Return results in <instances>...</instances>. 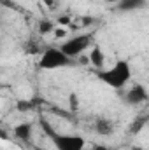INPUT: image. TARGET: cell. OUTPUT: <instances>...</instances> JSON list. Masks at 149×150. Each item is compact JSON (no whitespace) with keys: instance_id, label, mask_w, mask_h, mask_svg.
Instances as JSON below:
<instances>
[{"instance_id":"obj_1","label":"cell","mask_w":149,"mask_h":150,"mask_svg":"<svg viewBox=\"0 0 149 150\" xmlns=\"http://www.w3.org/2000/svg\"><path fill=\"white\" fill-rule=\"evenodd\" d=\"M132 65L126 59H117L112 67L109 68H102L97 72V77L100 82H104L105 86H109L114 91H121L128 86V82L132 80Z\"/></svg>"},{"instance_id":"obj_2","label":"cell","mask_w":149,"mask_h":150,"mask_svg":"<svg viewBox=\"0 0 149 150\" xmlns=\"http://www.w3.org/2000/svg\"><path fill=\"white\" fill-rule=\"evenodd\" d=\"M40 127L44 134L49 138L54 150H86V140L79 134H70V133H58L46 119H40Z\"/></svg>"},{"instance_id":"obj_3","label":"cell","mask_w":149,"mask_h":150,"mask_svg":"<svg viewBox=\"0 0 149 150\" xmlns=\"http://www.w3.org/2000/svg\"><path fill=\"white\" fill-rule=\"evenodd\" d=\"M74 59L69 58L60 47H46L42 51V54L39 56L37 68L39 70H60V68H67L72 67Z\"/></svg>"},{"instance_id":"obj_4","label":"cell","mask_w":149,"mask_h":150,"mask_svg":"<svg viewBox=\"0 0 149 150\" xmlns=\"http://www.w3.org/2000/svg\"><path fill=\"white\" fill-rule=\"evenodd\" d=\"M91 42H93V37L90 33H79V35H72L67 40H63L58 47L69 56V58H81L90 47H91Z\"/></svg>"},{"instance_id":"obj_5","label":"cell","mask_w":149,"mask_h":150,"mask_svg":"<svg viewBox=\"0 0 149 150\" xmlns=\"http://www.w3.org/2000/svg\"><path fill=\"white\" fill-rule=\"evenodd\" d=\"M149 100V93L146 89V86L142 84H135L133 87H130L125 93V101L128 105H142Z\"/></svg>"},{"instance_id":"obj_6","label":"cell","mask_w":149,"mask_h":150,"mask_svg":"<svg viewBox=\"0 0 149 150\" xmlns=\"http://www.w3.org/2000/svg\"><path fill=\"white\" fill-rule=\"evenodd\" d=\"M14 136L21 142V143H32V136H34V124L30 122H21L14 127Z\"/></svg>"},{"instance_id":"obj_7","label":"cell","mask_w":149,"mask_h":150,"mask_svg":"<svg viewBox=\"0 0 149 150\" xmlns=\"http://www.w3.org/2000/svg\"><path fill=\"white\" fill-rule=\"evenodd\" d=\"M93 127H95V133L100 134V136H111L112 131H114V124H112L111 119H107V117H98V119H95Z\"/></svg>"},{"instance_id":"obj_8","label":"cell","mask_w":149,"mask_h":150,"mask_svg":"<svg viewBox=\"0 0 149 150\" xmlns=\"http://www.w3.org/2000/svg\"><path fill=\"white\" fill-rule=\"evenodd\" d=\"M144 5H146V0H121L119 4H116L117 11H123V12L137 11V9H140Z\"/></svg>"},{"instance_id":"obj_9","label":"cell","mask_w":149,"mask_h":150,"mask_svg":"<svg viewBox=\"0 0 149 150\" xmlns=\"http://www.w3.org/2000/svg\"><path fill=\"white\" fill-rule=\"evenodd\" d=\"M104 61H105V56H104L102 49H100L98 45H95V47L91 49V52H90V63L95 65L98 70H102V68H104Z\"/></svg>"},{"instance_id":"obj_10","label":"cell","mask_w":149,"mask_h":150,"mask_svg":"<svg viewBox=\"0 0 149 150\" xmlns=\"http://www.w3.org/2000/svg\"><path fill=\"white\" fill-rule=\"evenodd\" d=\"M39 30H40V33H47V32H51V30H53L51 21H42V23L39 25Z\"/></svg>"},{"instance_id":"obj_11","label":"cell","mask_w":149,"mask_h":150,"mask_svg":"<svg viewBox=\"0 0 149 150\" xmlns=\"http://www.w3.org/2000/svg\"><path fill=\"white\" fill-rule=\"evenodd\" d=\"M107 2H109V4H114V5H116V4H119L121 0H107Z\"/></svg>"},{"instance_id":"obj_12","label":"cell","mask_w":149,"mask_h":150,"mask_svg":"<svg viewBox=\"0 0 149 150\" xmlns=\"http://www.w3.org/2000/svg\"><path fill=\"white\" fill-rule=\"evenodd\" d=\"M132 150H146V149H140V147H133Z\"/></svg>"},{"instance_id":"obj_13","label":"cell","mask_w":149,"mask_h":150,"mask_svg":"<svg viewBox=\"0 0 149 150\" xmlns=\"http://www.w3.org/2000/svg\"><path fill=\"white\" fill-rule=\"evenodd\" d=\"M0 51H2V47H0Z\"/></svg>"}]
</instances>
